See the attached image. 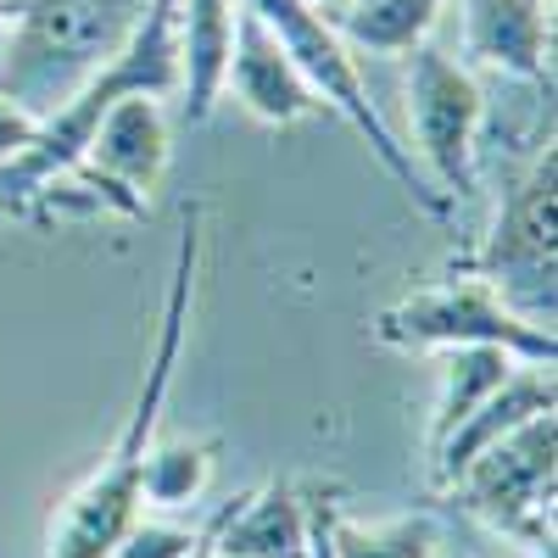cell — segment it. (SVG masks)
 <instances>
[{
  "label": "cell",
  "mask_w": 558,
  "mask_h": 558,
  "mask_svg": "<svg viewBox=\"0 0 558 558\" xmlns=\"http://www.w3.org/2000/svg\"><path fill=\"white\" fill-rule=\"evenodd\" d=\"M536 413H553V368H547V363H520L514 375H508V380L430 452V481H436V492H452V486L463 481V470H470L486 447H497L508 430H520L525 418H536Z\"/></svg>",
  "instance_id": "11"
},
{
  "label": "cell",
  "mask_w": 558,
  "mask_h": 558,
  "mask_svg": "<svg viewBox=\"0 0 558 558\" xmlns=\"http://www.w3.org/2000/svg\"><path fill=\"white\" fill-rule=\"evenodd\" d=\"M151 0H7L0 96L23 112H57L73 89L112 62Z\"/></svg>",
  "instance_id": "2"
},
{
  "label": "cell",
  "mask_w": 558,
  "mask_h": 558,
  "mask_svg": "<svg viewBox=\"0 0 558 558\" xmlns=\"http://www.w3.org/2000/svg\"><path fill=\"white\" fill-rule=\"evenodd\" d=\"M313 502L296 497V486H252L223 502V520L213 536V558H307Z\"/></svg>",
  "instance_id": "12"
},
{
  "label": "cell",
  "mask_w": 558,
  "mask_h": 558,
  "mask_svg": "<svg viewBox=\"0 0 558 558\" xmlns=\"http://www.w3.org/2000/svg\"><path fill=\"white\" fill-rule=\"evenodd\" d=\"M246 12H257L263 17V28L279 39V51H286L291 62H296V73L307 78V89H313V101L324 107V112H336L368 151H375V162L397 179V191L425 213V218H436V223H447L452 218V207L425 184V173L413 168V157H408V146L391 134V123L380 118V107H375V96H368V84H363V68H357V51L330 28V17H324L313 0H241Z\"/></svg>",
  "instance_id": "3"
},
{
  "label": "cell",
  "mask_w": 558,
  "mask_h": 558,
  "mask_svg": "<svg viewBox=\"0 0 558 558\" xmlns=\"http://www.w3.org/2000/svg\"><path fill=\"white\" fill-rule=\"evenodd\" d=\"M191 558H213V542H207V547H202V553H191Z\"/></svg>",
  "instance_id": "22"
},
{
  "label": "cell",
  "mask_w": 558,
  "mask_h": 558,
  "mask_svg": "<svg viewBox=\"0 0 558 558\" xmlns=\"http://www.w3.org/2000/svg\"><path fill=\"white\" fill-rule=\"evenodd\" d=\"M235 17L241 0H179L173 39H179V96L191 123H207L223 101V73L235 51Z\"/></svg>",
  "instance_id": "13"
},
{
  "label": "cell",
  "mask_w": 558,
  "mask_h": 558,
  "mask_svg": "<svg viewBox=\"0 0 558 558\" xmlns=\"http://www.w3.org/2000/svg\"><path fill=\"white\" fill-rule=\"evenodd\" d=\"M436 413H430V452L470 418L508 375L520 368V357H508L502 347H452L436 352Z\"/></svg>",
  "instance_id": "16"
},
{
  "label": "cell",
  "mask_w": 558,
  "mask_h": 558,
  "mask_svg": "<svg viewBox=\"0 0 558 558\" xmlns=\"http://www.w3.org/2000/svg\"><path fill=\"white\" fill-rule=\"evenodd\" d=\"M313 7H318V12H330V7H336V0H313Z\"/></svg>",
  "instance_id": "21"
},
{
  "label": "cell",
  "mask_w": 558,
  "mask_h": 558,
  "mask_svg": "<svg viewBox=\"0 0 558 558\" xmlns=\"http://www.w3.org/2000/svg\"><path fill=\"white\" fill-rule=\"evenodd\" d=\"M463 68L553 89V0H458Z\"/></svg>",
  "instance_id": "9"
},
{
  "label": "cell",
  "mask_w": 558,
  "mask_h": 558,
  "mask_svg": "<svg viewBox=\"0 0 558 558\" xmlns=\"http://www.w3.org/2000/svg\"><path fill=\"white\" fill-rule=\"evenodd\" d=\"M447 0H336L330 28L368 57H408L413 45H425L430 28L441 23Z\"/></svg>",
  "instance_id": "14"
},
{
  "label": "cell",
  "mask_w": 558,
  "mask_h": 558,
  "mask_svg": "<svg viewBox=\"0 0 558 558\" xmlns=\"http://www.w3.org/2000/svg\"><path fill=\"white\" fill-rule=\"evenodd\" d=\"M330 547H336V558H436L441 531L430 514L352 520L341 508H330Z\"/></svg>",
  "instance_id": "17"
},
{
  "label": "cell",
  "mask_w": 558,
  "mask_h": 558,
  "mask_svg": "<svg viewBox=\"0 0 558 558\" xmlns=\"http://www.w3.org/2000/svg\"><path fill=\"white\" fill-rule=\"evenodd\" d=\"M0 34H7V0H0Z\"/></svg>",
  "instance_id": "20"
},
{
  "label": "cell",
  "mask_w": 558,
  "mask_h": 558,
  "mask_svg": "<svg viewBox=\"0 0 558 558\" xmlns=\"http://www.w3.org/2000/svg\"><path fill=\"white\" fill-rule=\"evenodd\" d=\"M470 274H481L525 318L553 330V134L536 146L531 168L502 191L492 241L481 246Z\"/></svg>",
  "instance_id": "7"
},
{
  "label": "cell",
  "mask_w": 558,
  "mask_h": 558,
  "mask_svg": "<svg viewBox=\"0 0 558 558\" xmlns=\"http://www.w3.org/2000/svg\"><path fill=\"white\" fill-rule=\"evenodd\" d=\"M375 341L397 352H452V347H502L520 363H547L558 357V341L547 324L525 318L497 286L481 274H458L441 286H418L402 302H391L375 318Z\"/></svg>",
  "instance_id": "5"
},
{
  "label": "cell",
  "mask_w": 558,
  "mask_h": 558,
  "mask_svg": "<svg viewBox=\"0 0 558 558\" xmlns=\"http://www.w3.org/2000/svg\"><path fill=\"white\" fill-rule=\"evenodd\" d=\"M213 470H218V441L157 430L146 470H140V508L146 514H184V508H196L213 492Z\"/></svg>",
  "instance_id": "15"
},
{
  "label": "cell",
  "mask_w": 558,
  "mask_h": 558,
  "mask_svg": "<svg viewBox=\"0 0 558 558\" xmlns=\"http://www.w3.org/2000/svg\"><path fill=\"white\" fill-rule=\"evenodd\" d=\"M196 263H202V207L184 213L179 257H173V279H168V302H162V324H157V341H151L146 368H140L134 408L123 418L118 441L101 452L96 475H89L51 514V531H45V558H112L118 536L134 525V514H140V470H146V452H151V441L162 430V408H168V391H173V368H179L184 336H191Z\"/></svg>",
  "instance_id": "1"
},
{
  "label": "cell",
  "mask_w": 558,
  "mask_h": 558,
  "mask_svg": "<svg viewBox=\"0 0 558 558\" xmlns=\"http://www.w3.org/2000/svg\"><path fill=\"white\" fill-rule=\"evenodd\" d=\"M218 520H223V508H218L207 525H196V520H168V514H146V508H140L134 525L118 536L112 558H191V553H202V547L218 536Z\"/></svg>",
  "instance_id": "18"
},
{
  "label": "cell",
  "mask_w": 558,
  "mask_h": 558,
  "mask_svg": "<svg viewBox=\"0 0 558 558\" xmlns=\"http://www.w3.org/2000/svg\"><path fill=\"white\" fill-rule=\"evenodd\" d=\"M0 218H12V213H7V207H0Z\"/></svg>",
  "instance_id": "23"
},
{
  "label": "cell",
  "mask_w": 558,
  "mask_h": 558,
  "mask_svg": "<svg viewBox=\"0 0 558 558\" xmlns=\"http://www.w3.org/2000/svg\"><path fill=\"white\" fill-rule=\"evenodd\" d=\"M168 157H173V134H168L162 101L129 96L96 123L78 168H68V179H84L89 196L118 213H146L151 191L168 173Z\"/></svg>",
  "instance_id": "8"
},
{
  "label": "cell",
  "mask_w": 558,
  "mask_h": 558,
  "mask_svg": "<svg viewBox=\"0 0 558 558\" xmlns=\"http://www.w3.org/2000/svg\"><path fill=\"white\" fill-rule=\"evenodd\" d=\"M553 475H558V413H536L497 447H486L463 470L452 497L497 536H514L553 558Z\"/></svg>",
  "instance_id": "6"
},
{
  "label": "cell",
  "mask_w": 558,
  "mask_h": 558,
  "mask_svg": "<svg viewBox=\"0 0 558 558\" xmlns=\"http://www.w3.org/2000/svg\"><path fill=\"white\" fill-rule=\"evenodd\" d=\"M307 558H336V547H330V502H313V531H307Z\"/></svg>",
  "instance_id": "19"
},
{
  "label": "cell",
  "mask_w": 558,
  "mask_h": 558,
  "mask_svg": "<svg viewBox=\"0 0 558 558\" xmlns=\"http://www.w3.org/2000/svg\"><path fill=\"white\" fill-rule=\"evenodd\" d=\"M402 107H408V157L425 173V184L447 202H470L481 191V129H486V89L475 68L447 57L441 45H413L408 78H402Z\"/></svg>",
  "instance_id": "4"
},
{
  "label": "cell",
  "mask_w": 558,
  "mask_h": 558,
  "mask_svg": "<svg viewBox=\"0 0 558 558\" xmlns=\"http://www.w3.org/2000/svg\"><path fill=\"white\" fill-rule=\"evenodd\" d=\"M223 96L241 101L246 118L268 123V129H291L302 118H318L324 107L313 101L307 78L296 73V62L279 51V39L263 28L257 12L241 7L235 17V51H229V73H223Z\"/></svg>",
  "instance_id": "10"
}]
</instances>
